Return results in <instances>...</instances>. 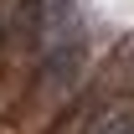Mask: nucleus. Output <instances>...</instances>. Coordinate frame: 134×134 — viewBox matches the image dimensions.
Here are the masks:
<instances>
[{
  "label": "nucleus",
  "mask_w": 134,
  "mask_h": 134,
  "mask_svg": "<svg viewBox=\"0 0 134 134\" xmlns=\"http://www.w3.org/2000/svg\"><path fill=\"white\" fill-rule=\"evenodd\" d=\"M36 47H41V62H47L52 83L72 77V67L83 57V31H77V16H72L67 0H41V10H36Z\"/></svg>",
  "instance_id": "nucleus-1"
},
{
  "label": "nucleus",
  "mask_w": 134,
  "mask_h": 134,
  "mask_svg": "<svg viewBox=\"0 0 134 134\" xmlns=\"http://www.w3.org/2000/svg\"><path fill=\"white\" fill-rule=\"evenodd\" d=\"M93 134H134V108H119V114H108Z\"/></svg>",
  "instance_id": "nucleus-2"
}]
</instances>
